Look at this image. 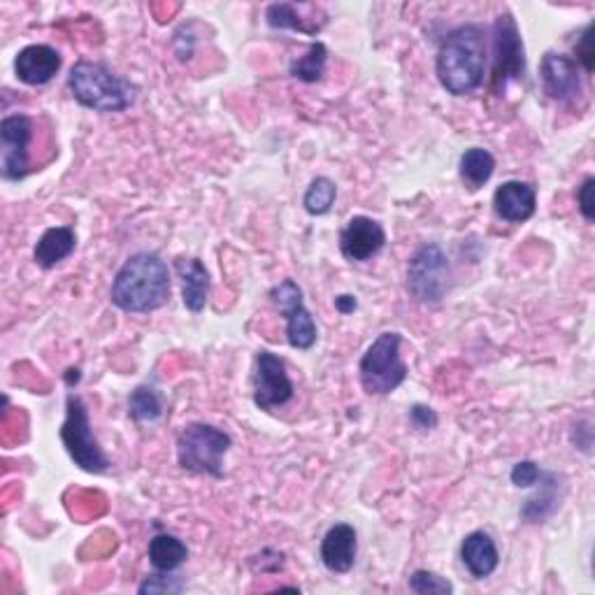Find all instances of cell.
<instances>
[{
  "mask_svg": "<svg viewBox=\"0 0 595 595\" xmlns=\"http://www.w3.org/2000/svg\"><path fill=\"white\" fill-rule=\"evenodd\" d=\"M186 559H188V549L175 536L161 533V536H154L152 542H149V563L154 565L156 572H175L177 567L186 563Z\"/></svg>",
  "mask_w": 595,
  "mask_h": 595,
  "instance_id": "obj_23",
  "label": "cell"
},
{
  "mask_svg": "<svg viewBox=\"0 0 595 595\" xmlns=\"http://www.w3.org/2000/svg\"><path fill=\"white\" fill-rule=\"evenodd\" d=\"M77 247V232L71 226H54L42 232L35 249H33V261L42 270H52L61 261H66Z\"/></svg>",
  "mask_w": 595,
  "mask_h": 595,
  "instance_id": "obj_20",
  "label": "cell"
},
{
  "mask_svg": "<svg viewBox=\"0 0 595 595\" xmlns=\"http://www.w3.org/2000/svg\"><path fill=\"white\" fill-rule=\"evenodd\" d=\"M575 54H577V66L582 63V68L586 75L593 73V24H588L584 31H582V37L577 42V47H575Z\"/></svg>",
  "mask_w": 595,
  "mask_h": 595,
  "instance_id": "obj_32",
  "label": "cell"
},
{
  "mask_svg": "<svg viewBox=\"0 0 595 595\" xmlns=\"http://www.w3.org/2000/svg\"><path fill=\"white\" fill-rule=\"evenodd\" d=\"M538 486V494L528 498L521 507V519L528 523H542L556 512L561 505V477L556 473H542Z\"/></svg>",
  "mask_w": 595,
  "mask_h": 595,
  "instance_id": "obj_21",
  "label": "cell"
},
{
  "mask_svg": "<svg viewBox=\"0 0 595 595\" xmlns=\"http://www.w3.org/2000/svg\"><path fill=\"white\" fill-rule=\"evenodd\" d=\"M129 414L140 421V423H152V421H159L163 416V402H161V393L149 387V385H142L138 387L136 391H131L129 396Z\"/></svg>",
  "mask_w": 595,
  "mask_h": 595,
  "instance_id": "obj_26",
  "label": "cell"
},
{
  "mask_svg": "<svg viewBox=\"0 0 595 595\" xmlns=\"http://www.w3.org/2000/svg\"><path fill=\"white\" fill-rule=\"evenodd\" d=\"M540 477H542V470L536 461H519L512 467V473H509V479H512V484L519 488L536 486L540 482Z\"/></svg>",
  "mask_w": 595,
  "mask_h": 595,
  "instance_id": "obj_28",
  "label": "cell"
},
{
  "mask_svg": "<svg viewBox=\"0 0 595 595\" xmlns=\"http://www.w3.org/2000/svg\"><path fill=\"white\" fill-rule=\"evenodd\" d=\"M61 442L66 446V452L75 461V465L82 467L84 473L102 475L110 470L112 463L94 435L87 402L77 393H68L66 398V421H63L61 426Z\"/></svg>",
  "mask_w": 595,
  "mask_h": 595,
  "instance_id": "obj_6",
  "label": "cell"
},
{
  "mask_svg": "<svg viewBox=\"0 0 595 595\" xmlns=\"http://www.w3.org/2000/svg\"><path fill=\"white\" fill-rule=\"evenodd\" d=\"M335 198H337V184L331 177H316L310 182L305 191L303 207L312 217H324L335 205Z\"/></svg>",
  "mask_w": 595,
  "mask_h": 595,
  "instance_id": "obj_25",
  "label": "cell"
},
{
  "mask_svg": "<svg viewBox=\"0 0 595 595\" xmlns=\"http://www.w3.org/2000/svg\"><path fill=\"white\" fill-rule=\"evenodd\" d=\"M526 75V47L517 26V19L505 12L494 24V73L491 89L496 96H502L512 82L523 79Z\"/></svg>",
  "mask_w": 595,
  "mask_h": 595,
  "instance_id": "obj_8",
  "label": "cell"
},
{
  "mask_svg": "<svg viewBox=\"0 0 595 595\" xmlns=\"http://www.w3.org/2000/svg\"><path fill=\"white\" fill-rule=\"evenodd\" d=\"M461 561L475 580L491 577L500 565V554L494 538L484 533V530H475V533L465 536L461 544Z\"/></svg>",
  "mask_w": 595,
  "mask_h": 595,
  "instance_id": "obj_18",
  "label": "cell"
},
{
  "mask_svg": "<svg viewBox=\"0 0 595 595\" xmlns=\"http://www.w3.org/2000/svg\"><path fill=\"white\" fill-rule=\"evenodd\" d=\"M170 270L154 251H138L115 274L110 301L129 314H149L170 303Z\"/></svg>",
  "mask_w": 595,
  "mask_h": 595,
  "instance_id": "obj_1",
  "label": "cell"
},
{
  "mask_svg": "<svg viewBox=\"0 0 595 595\" xmlns=\"http://www.w3.org/2000/svg\"><path fill=\"white\" fill-rule=\"evenodd\" d=\"M326 63H328V47L324 45V42H312L305 56L291 61L289 75L298 82L314 84L324 77Z\"/></svg>",
  "mask_w": 595,
  "mask_h": 595,
  "instance_id": "obj_24",
  "label": "cell"
},
{
  "mask_svg": "<svg viewBox=\"0 0 595 595\" xmlns=\"http://www.w3.org/2000/svg\"><path fill=\"white\" fill-rule=\"evenodd\" d=\"M293 393L295 389L284 360L278 354L261 349L257 354V364H253V405L272 412L291 402Z\"/></svg>",
  "mask_w": 595,
  "mask_h": 595,
  "instance_id": "obj_10",
  "label": "cell"
},
{
  "mask_svg": "<svg viewBox=\"0 0 595 595\" xmlns=\"http://www.w3.org/2000/svg\"><path fill=\"white\" fill-rule=\"evenodd\" d=\"M410 423H412V429H416L421 433H431L437 429L440 416L429 405H412L410 408Z\"/></svg>",
  "mask_w": 595,
  "mask_h": 595,
  "instance_id": "obj_30",
  "label": "cell"
},
{
  "mask_svg": "<svg viewBox=\"0 0 595 595\" xmlns=\"http://www.w3.org/2000/svg\"><path fill=\"white\" fill-rule=\"evenodd\" d=\"M356 551H358L356 528L349 523H335L326 530L322 549H318V559H322L326 570L333 572V575H347L356 563Z\"/></svg>",
  "mask_w": 595,
  "mask_h": 595,
  "instance_id": "obj_17",
  "label": "cell"
},
{
  "mask_svg": "<svg viewBox=\"0 0 595 595\" xmlns=\"http://www.w3.org/2000/svg\"><path fill=\"white\" fill-rule=\"evenodd\" d=\"M63 66L61 54L50 45H29L14 56V75L26 87H45Z\"/></svg>",
  "mask_w": 595,
  "mask_h": 595,
  "instance_id": "obj_15",
  "label": "cell"
},
{
  "mask_svg": "<svg viewBox=\"0 0 595 595\" xmlns=\"http://www.w3.org/2000/svg\"><path fill=\"white\" fill-rule=\"evenodd\" d=\"M410 591L416 595H452L454 584L431 570H416L410 575Z\"/></svg>",
  "mask_w": 595,
  "mask_h": 595,
  "instance_id": "obj_27",
  "label": "cell"
},
{
  "mask_svg": "<svg viewBox=\"0 0 595 595\" xmlns=\"http://www.w3.org/2000/svg\"><path fill=\"white\" fill-rule=\"evenodd\" d=\"M496 215L507 224H523L533 219L538 209V188L530 182H502L494 194Z\"/></svg>",
  "mask_w": 595,
  "mask_h": 595,
  "instance_id": "obj_16",
  "label": "cell"
},
{
  "mask_svg": "<svg viewBox=\"0 0 595 595\" xmlns=\"http://www.w3.org/2000/svg\"><path fill=\"white\" fill-rule=\"evenodd\" d=\"M68 89L82 108L94 112H126L138 96L136 84L98 61H77L68 75Z\"/></svg>",
  "mask_w": 595,
  "mask_h": 595,
  "instance_id": "obj_3",
  "label": "cell"
},
{
  "mask_svg": "<svg viewBox=\"0 0 595 595\" xmlns=\"http://www.w3.org/2000/svg\"><path fill=\"white\" fill-rule=\"evenodd\" d=\"M182 588L184 584L180 582V577H167V572H159V575L147 577L140 584V593H177Z\"/></svg>",
  "mask_w": 595,
  "mask_h": 595,
  "instance_id": "obj_29",
  "label": "cell"
},
{
  "mask_svg": "<svg viewBox=\"0 0 595 595\" xmlns=\"http://www.w3.org/2000/svg\"><path fill=\"white\" fill-rule=\"evenodd\" d=\"M496 173V159L484 147L465 149L458 161V175L470 191H479Z\"/></svg>",
  "mask_w": 595,
  "mask_h": 595,
  "instance_id": "obj_22",
  "label": "cell"
},
{
  "mask_svg": "<svg viewBox=\"0 0 595 595\" xmlns=\"http://www.w3.org/2000/svg\"><path fill=\"white\" fill-rule=\"evenodd\" d=\"M266 21L268 26L274 31H295L303 35H316L322 33L324 26L328 24V14L324 8H318L314 3H272L266 10Z\"/></svg>",
  "mask_w": 595,
  "mask_h": 595,
  "instance_id": "obj_14",
  "label": "cell"
},
{
  "mask_svg": "<svg viewBox=\"0 0 595 595\" xmlns=\"http://www.w3.org/2000/svg\"><path fill=\"white\" fill-rule=\"evenodd\" d=\"M33 138V121L26 115H8L0 121V173L6 182H21L31 173L29 144Z\"/></svg>",
  "mask_w": 595,
  "mask_h": 595,
  "instance_id": "obj_11",
  "label": "cell"
},
{
  "mask_svg": "<svg viewBox=\"0 0 595 595\" xmlns=\"http://www.w3.org/2000/svg\"><path fill=\"white\" fill-rule=\"evenodd\" d=\"M452 289V266L440 245L431 242L414 251L408 266V291L423 305H440Z\"/></svg>",
  "mask_w": 595,
  "mask_h": 595,
  "instance_id": "obj_7",
  "label": "cell"
},
{
  "mask_svg": "<svg viewBox=\"0 0 595 595\" xmlns=\"http://www.w3.org/2000/svg\"><path fill=\"white\" fill-rule=\"evenodd\" d=\"M577 205H580V212L582 217L591 224L595 221V180L593 177H586L577 191Z\"/></svg>",
  "mask_w": 595,
  "mask_h": 595,
  "instance_id": "obj_31",
  "label": "cell"
},
{
  "mask_svg": "<svg viewBox=\"0 0 595 595\" xmlns=\"http://www.w3.org/2000/svg\"><path fill=\"white\" fill-rule=\"evenodd\" d=\"M175 270L182 280L184 307L201 314L209 301V272L201 259H177Z\"/></svg>",
  "mask_w": 595,
  "mask_h": 595,
  "instance_id": "obj_19",
  "label": "cell"
},
{
  "mask_svg": "<svg viewBox=\"0 0 595 595\" xmlns=\"http://www.w3.org/2000/svg\"><path fill=\"white\" fill-rule=\"evenodd\" d=\"M542 89L551 100L567 102L582 94V73L575 61L565 54L547 52L540 63Z\"/></svg>",
  "mask_w": 595,
  "mask_h": 595,
  "instance_id": "obj_13",
  "label": "cell"
},
{
  "mask_svg": "<svg viewBox=\"0 0 595 595\" xmlns=\"http://www.w3.org/2000/svg\"><path fill=\"white\" fill-rule=\"evenodd\" d=\"M335 310L339 312V314H354L356 310H358V301H356V295H351V293H343V295H337L335 298Z\"/></svg>",
  "mask_w": 595,
  "mask_h": 595,
  "instance_id": "obj_33",
  "label": "cell"
},
{
  "mask_svg": "<svg viewBox=\"0 0 595 595\" xmlns=\"http://www.w3.org/2000/svg\"><path fill=\"white\" fill-rule=\"evenodd\" d=\"M232 446V437L209 423H188L177 437V463L194 475L224 477V458Z\"/></svg>",
  "mask_w": 595,
  "mask_h": 595,
  "instance_id": "obj_5",
  "label": "cell"
},
{
  "mask_svg": "<svg viewBox=\"0 0 595 595\" xmlns=\"http://www.w3.org/2000/svg\"><path fill=\"white\" fill-rule=\"evenodd\" d=\"M270 301L286 316V339L293 349L307 351L314 347L318 328L312 318L310 310L305 307L303 289L293 280H282L270 289Z\"/></svg>",
  "mask_w": 595,
  "mask_h": 595,
  "instance_id": "obj_9",
  "label": "cell"
},
{
  "mask_svg": "<svg viewBox=\"0 0 595 595\" xmlns=\"http://www.w3.org/2000/svg\"><path fill=\"white\" fill-rule=\"evenodd\" d=\"M400 333L385 331L375 337V343L360 356L358 379L366 393L389 396L405 385L410 370L400 356Z\"/></svg>",
  "mask_w": 595,
  "mask_h": 595,
  "instance_id": "obj_4",
  "label": "cell"
},
{
  "mask_svg": "<svg viewBox=\"0 0 595 595\" xmlns=\"http://www.w3.org/2000/svg\"><path fill=\"white\" fill-rule=\"evenodd\" d=\"M66 379H68V385H73V379H75V381H79V370H77V368H75V370L71 368V370H68V375H66Z\"/></svg>",
  "mask_w": 595,
  "mask_h": 595,
  "instance_id": "obj_34",
  "label": "cell"
},
{
  "mask_svg": "<svg viewBox=\"0 0 595 595\" xmlns=\"http://www.w3.org/2000/svg\"><path fill=\"white\" fill-rule=\"evenodd\" d=\"M387 247V230L372 217H351L339 230V251L347 261L366 263Z\"/></svg>",
  "mask_w": 595,
  "mask_h": 595,
  "instance_id": "obj_12",
  "label": "cell"
},
{
  "mask_svg": "<svg viewBox=\"0 0 595 595\" xmlns=\"http://www.w3.org/2000/svg\"><path fill=\"white\" fill-rule=\"evenodd\" d=\"M442 89L452 96L475 94L486 77V35L477 24H463L444 35L435 58Z\"/></svg>",
  "mask_w": 595,
  "mask_h": 595,
  "instance_id": "obj_2",
  "label": "cell"
}]
</instances>
